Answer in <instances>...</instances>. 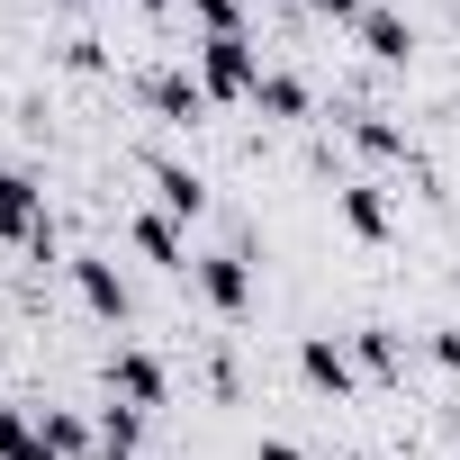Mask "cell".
I'll list each match as a JSON object with an SVG mask.
<instances>
[{"instance_id": "obj_2", "label": "cell", "mask_w": 460, "mask_h": 460, "mask_svg": "<svg viewBox=\"0 0 460 460\" xmlns=\"http://www.w3.org/2000/svg\"><path fill=\"white\" fill-rule=\"evenodd\" d=\"M0 235H10V244H28V253H55V226H46V190H37L28 172H10V163H0Z\"/></svg>"}, {"instance_id": "obj_7", "label": "cell", "mask_w": 460, "mask_h": 460, "mask_svg": "<svg viewBox=\"0 0 460 460\" xmlns=\"http://www.w3.org/2000/svg\"><path fill=\"white\" fill-rule=\"evenodd\" d=\"M136 91H145V109H154V118H172V127H190V118L208 109V91H199V73H172V64H163V73H145Z\"/></svg>"}, {"instance_id": "obj_17", "label": "cell", "mask_w": 460, "mask_h": 460, "mask_svg": "<svg viewBox=\"0 0 460 460\" xmlns=\"http://www.w3.org/2000/svg\"><path fill=\"white\" fill-rule=\"evenodd\" d=\"M0 460H46V442H37V424L19 406H0Z\"/></svg>"}, {"instance_id": "obj_18", "label": "cell", "mask_w": 460, "mask_h": 460, "mask_svg": "<svg viewBox=\"0 0 460 460\" xmlns=\"http://www.w3.org/2000/svg\"><path fill=\"white\" fill-rule=\"evenodd\" d=\"M190 19L208 37H244V0H190Z\"/></svg>"}, {"instance_id": "obj_13", "label": "cell", "mask_w": 460, "mask_h": 460, "mask_svg": "<svg viewBox=\"0 0 460 460\" xmlns=\"http://www.w3.org/2000/svg\"><path fill=\"white\" fill-rule=\"evenodd\" d=\"M37 442H46V460H82V451H91V424H82L73 406H46V415H37Z\"/></svg>"}, {"instance_id": "obj_19", "label": "cell", "mask_w": 460, "mask_h": 460, "mask_svg": "<svg viewBox=\"0 0 460 460\" xmlns=\"http://www.w3.org/2000/svg\"><path fill=\"white\" fill-rule=\"evenodd\" d=\"M64 64H73V73H100L109 55H100V37H73V46H64Z\"/></svg>"}, {"instance_id": "obj_12", "label": "cell", "mask_w": 460, "mask_h": 460, "mask_svg": "<svg viewBox=\"0 0 460 460\" xmlns=\"http://www.w3.org/2000/svg\"><path fill=\"white\" fill-rule=\"evenodd\" d=\"M154 190H163V217H199L208 208V181L190 163H154Z\"/></svg>"}, {"instance_id": "obj_15", "label": "cell", "mask_w": 460, "mask_h": 460, "mask_svg": "<svg viewBox=\"0 0 460 460\" xmlns=\"http://www.w3.org/2000/svg\"><path fill=\"white\" fill-rule=\"evenodd\" d=\"M253 109H262V118H307V82H298V73H262Z\"/></svg>"}, {"instance_id": "obj_24", "label": "cell", "mask_w": 460, "mask_h": 460, "mask_svg": "<svg viewBox=\"0 0 460 460\" xmlns=\"http://www.w3.org/2000/svg\"><path fill=\"white\" fill-rule=\"evenodd\" d=\"M343 460H361V451H343Z\"/></svg>"}, {"instance_id": "obj_14", "label": "cell", "mask_w": 460, "mask_h": 460, "mask_svg": "<svg viewBox=\"0 0 460 460\" xmlns=\"http://www.w3.org/2000/svg\"><path fill=\"white\" fill-rule=\"evenodd\" d=\"M352 361L379 370V379H397V370H406V343H397L388 325H361V334H352Z\"/></svg>"}, {"instance_id": "obj_20", "label": "cell", "mask_w": 460, "mask_h": 460, "mask_svg": "<svg viewBox=\"0 0 460 460\" xmlns=\"http://www.w3.org/2000/svg\"><path fill=\"white\" fill-rule=\"evenodd\" d=\"M424 352H433L442 370H460V325H433V343H424Z\"/></svg>"}, {"instance_id": "obj_8", "label": "cell", "mask_w": 460, "mask_h": 460, "mask_svg": "<svg viewBox=\"0 0 460 460\" xmlns=\"http://www.w3.org/2000/svg\"><path fill=\"white\" fill-rule=\"evenodd\" d=\"M352 37H361V55H370V64H406V55H415V28H406L397 10H379V0L352 19Z\"/></svg>"}, {"instance_id": "obj_6", "label": "cell", "mask_w": 460, "mask_h": 460, "mask_svg": "<svg viewBox=\"0 0 460 460\" xmlns=\"http://www.w3.org/2000/svg\"><path fill=\"white\" fill-rule=\"evenodd\" d=\"M73 289H82V307H91V316H100V325H127V307H136V298H127V280H118V262H109V253H73Z\"/></svg>"}, {"instance_id": "obj_11", "label": "cell", "mask_w": 460, "mask_h": 460, "mask_svg": "<svg viewBox=\"0 0 460 460\" xmlns=\"http://www.w3.org/2000/svg\"><path fill=\"white\" fill-rule=\"evenodd\" d=\"M343 136H352L361 154H388V163H415V145H406V127H388V118H370V109H352V118H343Z\"/></svg>"}, {"instance_id": "obj_23", "label": "cell", "mask_w": 460, "mask_h": 460, "mask_svg": "<svg viewBox=\"0 0 460 460\" xmlns=\"http://www.w3.org/2000/svg\"><path fill=\"white\" fill-rule=\"evenodd\" d=\"M136 10H172V0H136Z\"/></svg>"}, {"instance_id": "obj_1", "label": "cell", "mask_w": 460, "mask_h": 460, "mask_svg": "<svg viewBox=\"0 0 460 460\" xmlns=\"http://www.w3.org/2000/svg\"><path fill=\"white\" fill-rule=\"evenodd\" d=\"M262 46L253 37H199V91L208 100H253L262 91Z\"/></svg>"}, {"instance_id": "obj_22", "label": "cell", "mask_w": 460, "mask_h": 460, "mask_svg": "<svg viewBox=\"0 0 460 460\" xmlns=\"http://www.w3.org/2000/svg\"><path fill=\"white\" fill-rule=\"evenodd\" d=\"M253 460H307V451H298V442H280V433H271V442H262V451H253Z\"/></svg>"}, {"instance_id": "obj_3", "label": "cell", "mask_w": 460, "mask_h": 460, "mask_svg": "<svg viewBox=\"0 0 460 460\" xmlns=\"http://www.w3.org/2000/svg\"><path fill=\"white\" fill-rule=\"evenodd\" d=\"M109 397H118V406H136V415H154V406L172 397V370H163L145 343H127V352H109Z\"/></svg>"}, {"instance_id": "obj_9", "label": "cell", "mask_w": 460, "mask_h": 460, "mask_svg": "<svg viewBox=\"0 0 460 460\" xmlns=\"http://www.w3.org/2000/svg\"><path fill=\"white\" fill-rule=\"evenodd\" d=\"M334 217L352 226L361 244H388V199H379L370 181H343V190H334Z\"/></svg>"}, {"instance_id": "obj_10", "label": "cell", "mask_w": 460, "mask_h": 460, "mask_svg": "<svg viewBox=\"0 0 460 460\" xmlns=\"http://www.w3.org/2000/svg\"><path fill=\"white\" fill-rule=\"evenodd\" d=\"M127 235H136V253H145V262H163V271H190V253H181V217L145 208V217L127 226Z\"/></svg>"}, {"instance_id": "obj_16", "label": "cell", "mask_w": 460, "mask_h": 460, "mask_svg": "<svg viewBox=\"0 0 460 460\" xmlns=\"http://www.w3.org/2000/svg\"><path fill=\"white\" fill-rule=\"evenodd\" d=\"M136 433H145L136 406H109V415H100V451H109V460H136Z\"/></svg>"}, {"instance_id": "obj_4", "label": "cell", "mask_w": 460, "mask_h": 460, "mask_svg": "<svg viewBox=\"0 0 460 460\" xmlns=\"http://www.w3.org/2000/svg\"><path fill=\"white\" fill-rule=\"evenodd\" d=\"M190 280H199V298H208L217 316H244V307H253V262H244L235 244H226V253H199Z\"/></svg>"}, {"instance_id": "obj_21", "label": "cell", "mask_w": 460, "mask_h": 460, "mask_svg": "<svg viewBox=\"0 0 460 460\" xmlns=\"http://www.w3.org/2000/svg\"><path fill=\"white\" fill-rule=\"evenodd\" d=\"M307 10H325V19H343V28H352V19L370 10V0H307Z\"/></svg>"}, {"instance_id": "obj_5", "label": "cell", "mask_w": 460, "mask_h": 460, "mask_svg": "<svg viewBox=\"0 0 460 460\" xmlns=\"http://www.w3.org/2000/svg\"><path fill=\"white\" fill-rule=\"evenodd\" d=\"M298 379H307L316 397H352V388H361V361H352V343L307 334V343H298Z\"/></svg>"}]
</instances>
